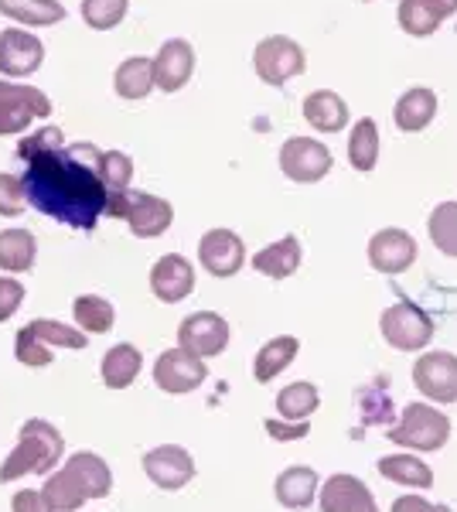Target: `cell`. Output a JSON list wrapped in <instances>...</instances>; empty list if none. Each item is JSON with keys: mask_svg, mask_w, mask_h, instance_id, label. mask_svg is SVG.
Listing matches in <instances>:
<instances>
[{"mask_svg": "<svg viewBox=\"0 0 457 512\" xmlns=\"http://www.w3.org/2000/svg\"><path fill=\"white\" fill-rule=\"evenodd\" d=\"M195 72V48L185 38H168L154 55V82L161 93H178Z\"/></svg>", "mask_w": 457, "mask_h": 512, "instance_id": "obj_16", "label": "cell"}, {"mask_svg": "<svg viewBox=\"0 0 457 512\" xmlns=\"http://www.w3.org/2000/svg\"><path fill=\"white\" fill-rule=\"evenodd\" d=\"M382 338L400 352H420L434 338V318L417 304H393L382 311Z\"/></svg>", "mask_w": 457, "mask_h": 512, "instance_id": "obj_6", "label": "cell"}, {"mask_svg": "<svg viewBox=\"0 0 457 512\" xmlns=\"http://www.w3.org/2000/svg\"><path fill=\"white\" fill-rule=\"evenodd\" d=\"M379 475L389 478V482L410 485V489H430L434 485V472L413 454H386V458H379Z\"/></svg>", "mask_w": 457, "mask_h": 512, "instance_id": "obj_30", "label": "cell"}, {"mask_svg": "<svg viewBox=\"0 0 457 512\" xmlns=\"http://www.w3.org/2000/svg\"><path fill=\"white\" fill-rule=\"evenodd\" d=\"M21 181L31 209L79 233H93L113 195L103 181V151L86 140L24 161Z\"/></svg>", "mask_w": 457, "mask_h": 512, "instance_id": "obj_1", "label": "cell"}, {"mask_svg": "<svg viewBox=\"0 0 457 512\" xmlns=\"http://www.w3.org/2000/svg\"><path fill=\"white\" fill-rule=\"evenodd\" d=\"M52 117V99L35 86L0 79V137L21 134L31 127V120Z\"/></svg>", "mask_w": 457, "mask_h": 512, "instance_id": "obj_4", "label": "cell"}, {"mask_svg": "<svg viewBox=\"0 0 457 512\" xmlns=\"http://www.w3.org/2000/svg\"><path fill=\"white\" fill-rule=\"evenodd\" d=\"M140 465H144V475L164 492L185 489L191 478H195V458H191L181 444H161V448H151Z\"/></svg>", "mask_w": 457, "mask_h": 512, "instance_id": "obj_11", "label": "cell"}, {"mask_svg": "<svg viewBox=\"0 0 457 512\" xmlns=\"http://www.w3.org/2000/svg\"><path fill=\"white\" fill-rule=\"evenodd\" d=\"M321 407V393L314 383H290L277 393V414L284 420H304Z\"/></svg>", "mask_w": 457, "mask_h": 512, "instance_id": "obj_33", "label": "cell"}, {"mask_svg": "<svg viewBox=\"0 0 457 512\" xmlns=\"http://www.w3.org/2000/svg\"><path fill=\"white\" fill-rule=\"evenodd\" d=\"M41 492H45V499L55 506V512H76L79 506H86V495L76 489V482H72L65 472L48 475V482Z\"/></svg>", "mask_w": 457, "mask_h": 512, "instance_id": "obj_37", "label": "cell"}, {"mask_svg": "<svg viewBox=\"0 0 457 512\" xmlns=\"http://www.w3.org/2000/svg\"><path fill=\"white\" fill-rule=\"evenodd\" d=\"M393 512H440V506L427 502L423 495H400V499L393 502Z\"/></svg>", "mask_w": 457, "mask_h": 512, "instance_id": "obj_46", "label": "cell"}, {"mask_svg": "<svg viewBox=\"0 0 457 512\" xmlns=\"http://www.w3.org/2000/svg\"><path fill=\"white\" fill-rule=\"evenodd\" d=\"M62 144H65L62 130H58V127H41L38 134H31V137L21 140L18 154H21V161H31V158H38V154L52 151V147H62Z\"/></svg>", "mask_w": 457, "mask_h": 512, "instance_id": "obj_41", "label": "cell"}, {"mask_svg": "<svg viewBox=\"0 0 457 512\" xmlns=\"http://www.w3.org/2000/svg\"><path fill=\"white\" fill-rule=\"evenodd\" d=\"M0 14L28 28H52L65 21V7L58 0H0Z\"/></svg>", "mask_w": 457, "mask_h": 512, "instance_id": "obj_29", "label": "cell"}, {"mask_svg": "<svg viewBox=\"0 0 457 512\" xmlns=\"http://www.w3.org/2000/svg\"><path fill=\"white\" fill-rule=\"evenodd\" d=\"M253 69L267 86H284L294 76H301L307 69V59H304V48L297 45L294 38H284V35H270L256 45L253 52Z\"/></svg>", "mask_w": 457, "mask_h": 512, "instance_id": "obj_5", "label": "cell"}, {"mask_svg": "<svg viewBox=\"0 0 457 512\" xmlns=\"http://www.w3.org/2000/svg\"><path fill=\"white\" fill-rule=\"evenodd\" d=\"M62 454L65 441L55 424H48L41 417L24 420L18 431V444H14L11 454L4 458V465H0V485H11L24 475H48L62 461Z\"/></svg>", "mask_w": 457, "mask_h": 512, "instance_id": "obj_2", "label": "cell"}, {"mask_svg": "<svg viewBox=\"0 0 457 512\" xmlns=\"http://www.w3.org/2000/svg\"><path fill=\"white\" fill-rule=\"evenodd\" d=\"M62 472L76 482V489L86 495V502L89 499H106L113 489V472H110V465H106L99 454L93 451H76V454H69V461L62 465Z\"/></svg>", "mask_w": 457, "mask_h": 512, "instance_id": "obj_18", "label": "cell"}, {"mask_svg": "<svg viewBox=\"0 0 457 512\" xmlns=\"http://www.w3.org/2000/svg\"><path fill=\"white\" fill-rule=\"evenodd\" d=\"M301 256H304L301 239L284 236V239H277V243L263 246V250L253 256V267L270 280H287L301 270Z\"/></svg>", "mask_w": 457, "mask_h": 512, "instance_id": "obj_21", "label": "cell"}, {"mask_svg": "<svg viewBox=\"0 0 457 512\" xmlns=\"http://www.w3.org/2000/svg\"><path fill=\"white\" fill-rule=\"evenodd\" d=\"M14 355H18V362L28 369L52 366V345L41 342V338L31 332V325H24L18 332V338H14Z\"/></svg>", "mask_w": 457, "mask_h": 512, "instance_id": "obj_38", "label": "cell"}, {"mask_svg": "<svg viewBox=\"0 0 457 512\" xmlns=\"http://www.w3.org/2000/svg\"><path fill=\"white\" fill-rule=\"evenodd\" d=\"M41 62H45V45H41L38 35L24 28L0 31V76L24 79L38 72Z\"/></svg>", "mask_w": 457, "mask_h": 512, "instance_id": "obj_13", "label": "cell"}, {"mask_svg": "<svg viewBox=\"0 0 457 512\" xmlns=\"http://www.w3.org/2000/svg\"><path fill=\"white\" fill-rule=\"evenodd\" d=\"M198 260L212 277H236L246 263V246L232 229H209L198 239Z\"/></svg>", "mask_w": 457, "mask_h": 512, "instance_id": "obj_14", "label": "cell"}, {"mask_svg": "<svg viewBox=\"0 0 457 512\" xmlns=\"http://www.w3.org/2000/svg\"><path fill=\"white\" fill-rule=\"evenodd\" d=\"M154 86V59H147V55H130L127 62L116 65L113 89L120 99H144Z\"/></svg>", "mask_w": 457, "mask_h": 512, "instance_id": "obj_27", "label": "cell"}, {"mask_svg": "<svg viewBox=\"0 0 457 512\" xmlns=\"http://www.w3.org/2000/svg\"><path fill=\"white\" fill-rule=\"evenodd\" d=\"M31 332H35L45 345H58V349H86L89 345V335L82 332V328H69V325L52 321V318L31 321Z\"/></svg>", "mask_w": 457, "mask_h": 512, "instance_id": "obj_36", "label": "cell"}, {"mask_svg": "<svg viewBox=\"0 0 457 512\" xmlns=\"http://www.w3.org/2000/svg\"><path fill=\"white\" fill-rule=\"evenodd\" d=\"M437 117V93L427 86H413L410 93L400 96V103L393 106V123L403 134H420L430 127V120Z\"/></svg>", "mask_w": 457, "mask_h": 512, "instance_id": "obj_20", "label": "cell"}, {"mask_svg": "<svg viewBox=\"0 0 457 512\" xmlns=\"http://www.w3.org/2000/svg\"><path fill=\"white\" fill-rule=\"evenodd\" d=\"M72 318H76V325L86 335H106L116 321V311L106 297L82 294V297H76V304H72Z\"/></svg>", "mask_w": 457, "mask_h": 512, "instance_id": "obj_31", "label": "cell"}, {"mask_svg": "<svg viewBox=\"0 0 457 512\" xmlns=\"http://www.w3.org/2000/svg\"><path fill=\"white\" fill-rule=\"evenodd\" d=\"M389 441L413 451H440L451 441V420L430 403H406L400 424L389 431Z\"/></svg>", "mask_w": 457, "mask_h": 512, "instance_id": "obj_3", "label": "cell"}, {"mask_svg": "<svg viewBox=\"0 0 457 512\" xmlns=\"http://www.w3.org/2000/svg\"><path fill=\"white\" fill-rule=\"evenodd\" d=\"M28 209V195H24V181L18 175H0V216L18 219Z\"/></svg>", "mask_w": 457, "mask_h": 512, "instance_id": "obj_40", "label": "cell"}, {"mask_svg": "<svg viewBox=\"0 0 457 512\" xmlns=\"http://www.w3.org/2000/svg\"><path fill=\"white\" fill-rule=\"evenodd\" d=\"M430 239L444 256L457 260V202H440L427 219Z\"/></svg>", "mask_w": 457, "mask_h": 512, "instance_id": "obj_34", "label": "cell"}, {"mask_svg": "<svg viewBox=\"0 0 457 512\" xmlns=\"http://www.w3.org/2000/svg\"><path fill=\"white\" fill-rule=\"evenodd\" d=\"M440 512H454V509L451 506H440Z\"/></svg>", "mask_w": 457, "mask_h": 512, "instance_id": "obj_47", "label": "cell"}, {"mask_svg": "<svg viewBox=\"0 0 457 512\" xmlns=\"http://www.w3.org/2000/svg\"><path fill=\"white\" fill-rule=\"evenodd\" d=\"M134 178V158L123 151H103V181L110 192H127Z\"/></svg>", "mask_w": 457, "mask_h": 512, "instance_id": "obj_39", "label": "cell"}, {"mask_svg": "<svg viewBox=\"0 0 457 512\" xmlns=\"http://www.w3.org/2000/svg\"><path fill=\"white\" fill-rule=\"evenodd\" d=\"M229 321L215 311H198V315H188L178 325V345L188 352H195L198 359H215V355L226 352L229 345Z\"/></svg>", "mask_w": 457, "mask_h": 512, "instance_id": "obj_10", "label": "cell"}, {"mask_svg": "<svg viewBox=\"0 0 457 512\" xmlns=\"http://www.w3.org/2000/svg\"><path fill=\"white\" fill-rule=\"evenodd\" d=\"M369 4H372V0H369Z\"/></svg>", "mask_w": 457, "mask_h": 512, "instance_id": "obj_48", "label": "cell"}, {"mask_svg": "<svg viewBox=\"0 0 457 512\" xmlns=\"http://www.w3.org/2000/svg\"><path fill=\"white\" fill-rule=\"evenodd\" d=\"M297 349H301V342H297L294 335L270 338V342L263 345V349L256 352V359H253V379H256V383H270V379H277L290 366V362L297 359Z\"/></svg>", "mask_w": 457, "mask_h": 512, "instance_id": "obj_28", "label": "cell"}, {"mask_svg": "<svg viewBox=\"0 0 457 512\" xmlns=\"http://www.w3.org/2000/svg\"><path fill=\"white\" fill-rule=\"evenodd\" d=\"M307 420H297V424H280V420H267V434L273 437V441H301V437H307Z\"/></svg>", "mask_w": 457, "mask_h": 512, "instance_id": "obj_45", "label": "cell"}, {"mask_svg": "<svg viewBox=\"0 0 457 512\" xmlns=\"http://www.w3.org/2000/svg\"><path fill=\"white\" fill-rule=\"evenodd\" d=\"M280 171L297 185H314L331 171V151L314 137H290L280 147Z\"/></svg>", "mask_w": 457, "mask_h": 512, "instance_id": "obj_8", "label": "cell"}, {"mask_svg": "<svg viewBox=\"0 0 457 512\" xmlns=\"http://www.w3.org/2000/svg\"><path fill=\"white\" fill-rule=\"evenodd\" d=\"M123 222H127L130 233L137 239H154L171 229L174 209H171L168 198H161V195L127 192V202H123Z\"/></svg>", "mask_w": 457, "mask_h": 512, "instance_id": "obj_12", "label": "cell"}, {"mask_svg": "<svg viewBox=\"0 0 457 512\" xmlns=\"http://www.w3.org/2000/svg\"><path fill=\"white\" fill-rule=\"evenodd\" d=\"M369 485L362 482V478L355 475H331L328 482L321 485L318 492V502H321V512H352L355 506H359L362 499H369Z\"/></svg>", "mask_w": 457, "mask_h": 512, "instance_id": "obj_26", "label": "cell"}, {"mask_svg": "<svg viewBox=\"0 0 457 512\" xmlns=\"http://www.w3.org/2000/svg\"><path fill=\"white\" fill-rule=\"evenodd\" d=\"M379 161V127L376 120H359L348 134V164L355 171H372Z\"/></svg>", "mask_w": 457, "mask_h": 512, "instance_id": "obj_32", "label": "cell"}, {"mask_svg": "<svg viewBox=\"0 0 457 512\" xmlns=\"http://www.w3.org/2000/svg\"><path fill=\"white\" fill-rule=\"evenodd\" d=\"M273 492H277V502L284 509H307L318 495V472L307 465H290L277 475Z\"/></svg>", "mask_w": 457, "mask_h": 512, "instance_id": "obj_22", "label": "cell"}, {"mask_svg": "<svg viewBox=\"0 0 457 512\" xmlns=\"http://www.w3.org/2000/svg\"><path fill=\"white\" fill-rule=\"evenodd\" d=\"M304 120L321 134H338L348 123V103L331 89H318L304 99Z\"/></svg>", "mask_w": 457, "mask_h": 512, "instance_id": "obj_23", "label": "cell"}, {"mask_svg": "<svg viewBox=\"0 0 457 512\" xmlns=\"http://www.w3.org/2000/svg\"><path fill=\"white\" fill-rule=\"evenodd\" d=\"M24 304V284L14 274L0 277V325L11 321V315Z\"/></svg>", "mask_w": 457, "mask_h": 512, "instance_id": "obj_43", "label": "cell"}, {"mask_svg": "<svg viewBox=\"0 0 457 512\" xmlns=\"http://www.w3.org/2000/svg\"><path fill=\"white\" fill-rule=\"evenodd\" d=\"M359 407H362L365 424H386V420H393V403H389L386 393L365 390L359 396Z\"/></svg>", "mask_w": 457, "mask_h": 512, "instance_id": "obj_42", "label": "cell"}, {"mask_svg": "<svg viewBox=\"0 0 457 512\" xmlns=\"http://www.w3.org/2000/svg\"><path fill=\"white\" fill-rule=\"evenodd\" d=\"M205 376H209V369H205V359H198L195 352L181 349V345H174V349L161 352L154 362V383L157 390L171 393V396H185L191 390H198V386L205 383Z\"/></svg>", "mask_w": 457, "mask_h": 512, "instance_id": "obj_7", "label": "cell"}, {"mask_svg": "<svg viewBox=\"0 0 457 512\" xmlns=\"http://www.w3.org/2000/svg\"><path fill=\"white\" fill-rule=\"evenodd\" d=\"M413 386L434 403H457V355L423 352L413 362Z\"/></svg>", "mask_w": 457, "mask_h": 512, "instance_id": "obj_9", "label": "cell"}, {"mask_svg": "<svg viewBox=\"0 0 457 512\" xmlns=\"http://www.w3.org/2000/svg\"><path fill=\"white\" fill-rule=\"evenodd\" d=\"M369 263L379 274H406V270L417 263V239L403 229H379L369 239Z\"/></svg>", "mask_w": 457, "mask_h": 512, "instance_id": "obj_15", "label": "cell"}, {"mask_svg": "<svg viewBox=\"0 0 457 512\" xmlns=\"http://www.w3.org/2000/svg\"><path fill=\"white\" fill-rule=\"evenodd\" d=\"M130 0H82V21L93 31H113L116 24L127 18Z\"/></svg>", "mask_w": 457, "mask_h": 512, "instance_id": "obj_35", "label": "cell"}, {"mask_svg": "<svg viewBox=\"0 0 457 512\" xmlns=\"http://www.w3.org/2000/svg\"><path fill=\"white\" fill-rule=\"evenodd\" d=\"M457 11V0H400V28L413 38H427Z\"/></svg>", "mask_w": 457, "mask_h": 512, "instance_id": "obj_19", "label": "cell"}, {"mask_svg": "<svg viewBox=\"0 0 457 512\" xmlns=\"http://www.w3.org/2000/svg\"><path fill=\"white\" fill-rule=\"evenodd\" d=\"M11 509L14 512H55L52 502L45 499V492H38V489H21L11 499Z\"/></svg>", "mask_w": 457, "mask_h": 512, "instance_id": "obj_44", "label": "cell"}, {"mask_svg": "<svg viewBox=\"0 0 457 512\" xmlns=\"http://www.w3.org/2000/svg\"><path fill=\"white\" fill-rule=\"evenodd\" d=\"M38 239L31 229H0V270L4 274H28L35 267Z\"/></svg>", "mask_w": 457, "mask_h": 512, "instance_id": "obj_25", "label": "cell"}, {"mask_svg": "<svg viewBox=\"0 0 457 512\" xmlns=\"http://www.w3.org/2000/svg\"><path fill=\"white\" fill-rule=\"evenodd\" d=\"M195 291V267L178 253H168L151 267V294L164 304H181Z\"/></svg>", "mask_w": 457, "mask_h": 512, "instance_id": "obj_17", "label": "cell"}, {"mask_svg": "<svg viewBox=\"0 0 457 512\" xmlns=\"http://www.w3.org/2000/svg\"><path fill=\"white\" fill-rule=\"evenodd\" d=\"M140 369H144V355H140V349L130 342H120L103 355L99 373H103V383L110 386V390H127V386H134Z\"/></svg>", "mask_w": 457, "mask_h": 512, "instance_id": "obj_24", "label": "cell"}]
</instances>
